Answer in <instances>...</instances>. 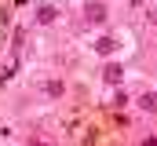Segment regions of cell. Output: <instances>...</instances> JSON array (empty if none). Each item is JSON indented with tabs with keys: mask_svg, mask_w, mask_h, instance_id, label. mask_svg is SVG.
<instances>
[{
	"mask_svg": "<svg viewBox=\"0 0 157 146\" xmlns=\"http://www.w3.org/2000/svg\"><path fill=\"white\" fill-rule=\"evenodd\" d=\"M84 18H88L91 26H99V22H106V4H102V0H91V4L84 7Z\"/></svg>",
	"mask_w": 157,
	"mask_h": 146,
	"instance_id": "cell-1",
	"label": "cell"
},
{
	"mask_svg": "<svg viewBox=\"0 0 157 146\" xmlns=\"http://www.w3.org/2000/svg\"><path fill=\"white\" fill-rule=\"evenodd\" d=\"M102 77H106V80H110V84H121V77H124V70H121L117 62H110V66H106V70H102Z\"/></svg>",
	"mask_w": 157,
	"mask_h": 146,
	"instance_id": "cell-2",
	"label": "cell"
},
{
	"mask_svg": "<svg viewBox=\"0 0 157 146\" xmlns=\"http://www.w3.org/2000/svg\"><path fill=\"white\" fill-rule=\"evenodd\" d=\"M113 48H117V40H113V36H102V40L95 44V51H99V55H113Z\"/></svg>",
	"mask_w": 157,
	"mask_h": 146,
	"instance_id": "cell-3",
	"label": "cell"
},
{
	"mask_svg": "<svg viewBox=\"0 0 157 146\" xmlns=\"http://www.w3.org/2000/svg\"><path fill=\"white\" fill-rule=\"evenodd\" d=\"M37 18H40V22H55V7H48V4H44V7L37 11Z\"/></svg>",
	"mask_w": 157,
	"mask_h": 146,
	"instance_id": "cell-4",
	"label": "cell"
},
{
	"mask_svg": "<svg viewBox=\"0 0 157 146\" xmlns=\"http://www.w3.org/2000/svg\"><path fill=\"white\" fill-rule=\"evenodd\" d=\"M139 106H143V110H157V95H143Z\"/></svg>",
	"mask_w": 157,
	"mask_h": 146,
	"instance_id": "cell-5",
	"label": "cell"
},
{
	"mask_svg": "<svg viewBox=\"0 0 157 146\" xmlns=\"http://www.w3.org/2000/svg\"><path fill=\"white\" fill-rule=\"evenodd\" d=\"M44 91H48V95H62V84H59V80H48Z\"/></svg>",
	"mask_w": 157,
	"mask_h": 146,
	"instance_id": "cell-6",
	"label": "cell"
},
{
	"mask_svg": "<svg viewBox=\"0 0 157 146\" xmlns=\"http://www.w3.org/2000/svg\"><path fill=\"white\" fill-rule=\"evenodd\" d=\"M29 146H48V143H44V139H33V143H29Z\"/></svg>",
	"mask_w": 157,
	"mask_h": 146,
	"instance_id": "cell-7",
	"label": "cell"
}]
</instances>
